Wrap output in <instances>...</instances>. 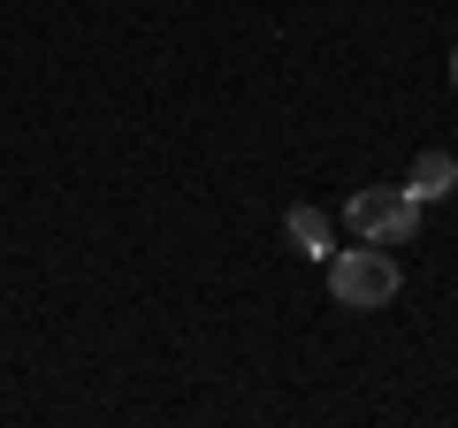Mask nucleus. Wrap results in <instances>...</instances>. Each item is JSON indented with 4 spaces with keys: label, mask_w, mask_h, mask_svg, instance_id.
Listing matches in <instances>:
<instances>
[{
    "label": "nucleus",
    "mask_w": 458,
    "mask_h": 428,
    "mask_svg": "<svg viewBox=\"0 0 458 428\" xmlns=\"http://www.w3.org/2000/svg\"><path fill=\"white\" fill-rule=\"evenodd\" d=\"M451 84H458V47H451Z\"/></svg>",
    "instance_id": "nucleus-5"
},
{
    "label": "nucleus",
    "mask_w": 458,
    "mask_h": 428,
    "mask_svg": "<svg viewBox=\"0 0 458 428\" xmlns=\"http://www.w3.org/2000/svg\"><path fill=\"white\" fill-rule=\"evenodd\" d=\"M344 222L367 237V245H412L420 237V199L405 192V184H375V192H352V207H344Z\"/></svg>",
    "instance_id": "nucleus-2"
},
{
    "label": "nucleus",
    "mask_w": 458,
    "mask_h": 428,
    "mask_svg": "<svg viewBox=\"0 0 458 428\" xmlns=\"http://www.w3.org/2000/svg\"><path fill=\"white\" fill-rule=\"evenodd\" d=\"M397 283H405V268H397L390 245H352V253H328V291H336L344 313H382L397 298Z\"/></svg>",
    "instance_id": "nucleus-1"
},
{
    "label": "nucleus",
    "mask_w": 458,
    "mask_h": 428,
    "mask_svg": "<svg viewBox=\"0 0 458 428\" xmlns=\"http://www.w3.org/2000/svg\"><path fill=\"white\" fill-rule=\"evenodd\" d=\"M405 192L420 199V207H428V199H451V192H458V161H451V153H443V146H428L420 161H412V176H405Z\"/></svg>",
    "instance_id": "nucleus-3"
},
{
    "label": "nucleus",
    "mask_w": 458,
    "mask_h": 428,
    "mask_svg": "<svg viewBox=\"0 0 458 428\" xmlns=\"http://www.w3.org/2000/svg\"><path fill=\"white\" fill-rule=\"evenodd\" d=\"M283 230H291V245L306 253V261H328V253H336V230H328V214H321V207H306V199L283 214Z\"/></svg>",
    "instance_id": "nucleus-4"
}]
</instances>
